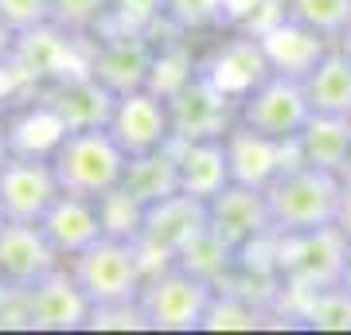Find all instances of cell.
Returning <instances> with one entry per match:
<instances>
[{"label": "cell", "instance_id": "cell-1", "mask_svg": "<svg viewBox=\"0 0 351 335\" xmlns=\"http://www.w3.org/2000/svg\"><path fill=\"white\" fill-rule=\"evenodd\" d=\"M339 195H343V175L339 172H324V168H313V164L285 168L265 187L274 234H301V230L336 226Z\"/></svg>", "mask_w": 351, "mask_h": 335}, {"label": "cell", "instance_id": "cell-2", "mask_svg": "<svg viewBox=\"0 0 351 335\" xmlns=\"http://www.w3.org/2000/svg\"><path fill=\"white\" fill-rule=\"evenodd\" d=\"M129 152L117 145L110 129H71L59 149L51 152V168L59 175V187L66 195L101 199L125 179Z\"/></svg>", "mask_w": 351, "mask_h": 335}, {"label": "cell", "instance_id": "cell-3", "mask_svg": "<svg viewBox=\"0 0 351 335\" xmlns=\"http://www.w3.org/2000/svg\"><path fill=\"white\" fill-rule=\"evenodd\" d=\"M343 258H348V238H343L339 226L277 234L274 261H277L281 293H316V288L339 285Z\"/></svg>", "mask_w": 351, "mask_h": 335}, {"label": "cell", "instance_id": "cell-4", "mask_svg": "<svg viewBox=\"0 0 351 335\" xmlns=\"http://www.w3.org/2000/svg\"><path fill=\"white\" fill-rule=\"evenodd\" d=\"M219 288L203 277L168 265L145 277L141 285V308L149 320V332H203Z\"/></svg>", "mask_w": 351, "mask_h": 335}, {"label": "cell", "instance_id": "cell-5", "mask_svg": "<svg viewBox=\"0 0 351 335\" xmlns=\"http://www.w3.org/2000/svg\"><path fill=\"white\" fill-rule=\"evenodd\" d=\"M66 265L94 308L141 297V285H145V258H141L137 242H129V238L101 234L94 246L82 249Z\"/></svg>", "mask_w": 351, "mask_h": 335}, {"label": "cell", "instance_id": "cell-6", "mask_svg": "<svg viewBox=\"0 0 351 335\" xmlns=\"http://www.w3.org/2000/svg\"><path fill=\"white\" fill-rule=\"evenodd\" d=\"M203 226H207V199L176 191V195L152 203L145 211V226H141L137 238V249L145 258V277L156 273V269H168L180 258V249L188 246Z\"/></svg>", "mask_w": 351, "mask_h": 335}, {"label": "cell", "instance_id": "cell-7", "mask_svg": "<svg viewBox=\"0 0 351 335\" xmlns=\"http://www.w3.org/2000/svg\"><path fill=\"white\" fill-rule=\"evenodd\" d=\"M90 47H94V36H71L63 27L43 24L36 32H27V36H16L12 66H16V75L24 78L27 94H36L39 86H47L55 78L86 71Z\"/></svg>", "mask_w": 351, "mask_h": 335}, {"label": "cell", "instance_id": "cell-8", "mask_svg": "<svg viewBox=\"0 0 351 335\" xmlns=\"http://www.w3.org/2000/svg\"><path fill=\"white\" fill-rule=\"evenodd\" d=\"M168 113H172L176 140H215L226 137V129L239 121V101L203 66H195L188 82L176 94H168Z\"/></svg>", "mask_w": 351, "mask_h": 335}, {"label": "cell", "instance_id": "cell-9", "mask_svg": "<svg viewBox=\"0 0 351 335\" xmlns=\"http://www.w3.org/2000/svg\"><path fill=\"white\" fill-rule=\"evenodd\" d=\"M308 117H313V101L304 94V82L293 75H281V71H269L239 101V121L277 140H297Z\"/></svg>", "mask_w": 351, "mask_h": 335}, {"label": "cell", "instance_id": "cell-10", "mask_svg": "<svg viewBox=\"0 0 351 335\" xmlns=\"http://www.w3.org/2000/svg\"><path fill=\"white\" fill-rule=\"evenodd\" d=\"M20 293H24L27 332H86L94 304L75 281L66 261L59 269H51L47 277H39L36 285L20 288Z\"/></svg>", "mask_w": 351, "mask_h": 335}, {"label": "cell", "instance_id": "cell-11", "mask_svg": "<svg viewBox=\"0 0 351 335\" xmlns=\"http://www.w3.org/2000/svg\"><path fill=\"white\" fill-rule=\"evenodd\" d=\"M63 195L59 175L47 156H20L12 152L0 164V211L16 223H39L51 203Z\"/></svg>", "mask_w": 351, "mask_h": 335}, {"label": "cell", "instance_id": "cell-12", "mask_svg": "<svg viewBox=\"0 0 351 335\" xmlns=\"http://www.w3.org/2000/svg\"><path fill=\"white\" fill-rule=\"evenodd\" d=\"M207 226L223 238L230 249H246L254 242L274 234V219H269V199L265 187L250 184H226L219 195L207 199Z\"/></svg>", "mask_w": 351, "mask_h": 335}, {"label": "cell", "instance_id": "cell-13", "mask_svg": "<svg viewBox=\"0 0 351 335\" xmlns=\"http://www.w3.org/2000/svg\"><path fill=\"white\" fill-rule=\"evenodd\" d=\"M152 59H156V32L152 36H94L90 47V75L98 78L106 90H113L117 98L129 90L149 86Z\"/></svg>", "mask_w": 351, "mask_h": 335}, {"label": "cell", "instance_id": "cell-14", "mask_svg": "<svg viewBox=\"0 0 351 335\" xmlns=\"http://www.w3.org/2000/svg\"><path fill=\"white\" fill-rule=\"evenodd\" d=\"M226 160H230V175L234 184H250V187H269L277 175L301 164L297 156V140H277L265 137L258 129H250L246 121H234L226 129Z\"/></svg>", "mask_w": 351, "mask_h": 335}, {"label": "cell", "instance_id": "cell-15", "mask_svg": "<svg viewBox=\"0 0 351 335\" xmlns=\"http://www.w3.org/2000/svg\"><path fill=\"white\" fill-rule=\"evenodd\" d=\"M110 129L117 145L137 156V152H152V149H164L172 140V113H168V98L156 94V90L141 86V90H129L117 98L113 106V117H110Z\"/></svg>", "mask_w": 351, "mask_h": 335}, {"label": "cell", "instance_id": "cell-16", "mask_svg": "<svg viewBox=\"0 0 351 335\" xmlns=\"http://www.w3.org/2000/svg\"><path fill=\"white\" fill-rule=\"evenodd\" d=\"M59 265L63 258L39 223H16V219L0 223V281L8 288L36 285L39 277H47Z\"/></svg>", "mask_w": 351, "mask_h": 335}, {"label": "cell", "instance_id": "cell-17", "mask_svg": "<svg viewBox=\"0 0 351 335\" xmlns=\"http://www.w3.org/2000/svg\"><path fill=\"white\" fill-rule=\"evenodd\" d=\"M36 98H43L51 106V113L71 129H101L110 125L113 106H117V94L106 90L90 71H75V75H63L47 82V86L36 90Z\"/></svg>", "mask_w": 351, "mask_h": 335}, {"label": "cell", "instance_id": "cell-18", "mask_svg": "<svg viewBox=\"0 0 351 335\" xmlns=\"http://www.w3.org/2000/svg\"><path fill=\"white\" fill-rule=\"evenodd\" d=\"M199 66L234 101H242L265 75H269V71H274V66H269V59H265L262 39L242 36V32H226V36L199 59Z\"/></svg>", "mask_w": 351, "mask_h": 335}, {"label": "cell", "instance_id": "cell-19", "mask_svg": "<svg viewBox=\"0 0 351 335\" xmlns=\"http://www.w3.org/2000/svg\"><path fill=\"white\" fill-rule=\"evenodd\" d=\"M39 226H43V234L51 238V246L59 249V258L63 261L78 258L82 249H90L101 234H106L98 199L66 195V191L51 203V211L39 219Z\"/></svg>", "mask_w": 351, "mask_h": 335}, {"label": "cell", "instance_id": "cell-20", "mask_svg": "<svg viewBox=\"0 0 351 335\" xmlns=\"http://www.w3.org/2000/svg\"><path fill=\"white\" fill-rule=\"evenodd\" d=\"M176 156H180V191H188V195L211 199V195H219L226 184H234L223 137H215V140H176Z\"/></svg>", "mask_w": 351, "mask_h": 335}, {"label": "cell", "instance_id": "cell-21", "mask_svg": "<svg viewBox=\"0 0 351 335\" xmlns=\"http://www.w3.org/2000/svg\"><path fill=\"white\" fill-rule=\"evenodd\" d=\"M262 47H265V59H269L274 71L293 75V78H304L316 62L324 59V51L332 47V43H328L320 32L297 24V20L289 16L285 24H277L269 36H262Z\"/></svg>", "mask_w": 351, "mask_h": 335}, {"label": "cell", "instance_id": "cell-22", "mask_svg": "<svg viewBox=\"0 0 351 335\" xmlns=\"http://www.w3.org/2000/svg\"><path fill=\"white\" fill-rule=\"evenodd\" d=\"M297 156H301V164L343 175L351 156V117L313 113L308 125L301 129V137H297Z\"/></svg>", "mask_w": 351, "mask_h": 335}, {"label": "cell", "instance_id": "cell-23", "mask_svg": "<svg viewBox=\"0 0 351 335\" xmlns=\"http://www.w3.org/2000/svg\"><path fill=\"white\" fill-rule=\"evenodd\" d=\"M121 187H125L133 199H141L145 207L176 195V191H180V156H176V140H168L164 149L129 156Z\"/></svg>", "mask_w": 351, "mask_h": 335}, {"label": "cell", "instance_id": "cell-24", "mask_svg": "<svg viewBox=\"0 0 351 335\" xmlns=\"http://www.w3.org/2000/svg\"><path fill=\"white\" fill-rule=\"evenodd\" d=\"M304 94L313 101V113H336L351 117V55L339 43L324 51V59L301 78Z\"/></svg>", "mask_w": 351, "mask_h": 335}, {"label": "cell", "instance_id": "cell-25", "mask_svg": "<svg viewBox=\"0 0 351 335\" xmlns=\"http://www.w3.org/2000/svg\"><path fill=\"white\" fill-rule=\"evenodd\" d=\"M4 129H8L12 152H20V156H47V160H51V152L59 149V140L66 137V125L36 94H32V101L24 110H12L4 117Z\"/></svg>", "mask_w": 351, "mask_h": 335}, {"label": "cell", "instance_id": "cell-26", "mask_svg": "<svg viewBox=\"0 0 351 335\" xmlns=\"http://www.w3.org/2000/svg\"><path fill=\"white\" fill-rule=\"evenodd\" d=\"M172 265H180V269L203 277V281H211L215 288H223L226 281L234 277V269H239V249H230L211 226H203L199 234L180 249V258H176Z\"/></svg>", "mask_w": 351, "mask_h": 335}, {"label": "cell", "instance_id": "cell-27", "mask_svg": "<svg viewBox=\"0 0 351 335\" xmlns=\"http://www.w3.org/2000/svg\"><path fill=\"white\" fill-rule=\"evenodd\" d=\"M293 297L289 304V316L301 320L304 327H316V332H351V293L343 285L332 288H316V293H285Z\"/></svg>", "mask_w": 351, "mask_h": 335}, {"label": "cell", "instance_id": "cell-28", "mask_svg": "<svg viewBox=\"0 0 351 335\" xmlns=\"http://www.w3.org/2000/svg\"><path fill=\"white\" fill-rule=\"evenodd\" d=\"M164 24V0H110L94 36H152Z\"/></svg>", "mask_w": 351, "mask_h": 335}, {"label": "cell", "instance_id": "cell-29", "mask_svg": "<svg viewBox=\"0 0 351 335\" xmlns=\"http://www.w3.org/2000/svg\"><path fill=\"white\" fill-rule=\"evenodd\" d=\"M285 20H289V0H226L223 32H242V36L262 39Z\"/></svg>", "mask_w": 351, "mask_h": 335}, {"label": "cell", "instance_id": "cell-30", "mask_svg": "<svg viewBox=\"0 0 351 335\" xmlns=\"http://www.w3.org/2000/svg\"><path fill=\"white\" fill-rule=\"evenodd\" d=\"M289 16L320 32L328 43H339L351 27V0H289Z\"/></svg>", "mask_w": 351, "mask_h": 335}, {"label": "cell", "instance_id": "cell-31", "mask_svg": "<svg viewBox=\"0 0 351 335\" xmlns=\"http://www.w3.org/2000/svg\"><path fill=\"white\" fill-rule=\"evenodd\" d=\"M164 24H172L184 36L223 32L226 27V0H164Z\"/></svg>", "mask_w": 351, "mask_h": 335}, {"label": "cell", "instance_id": "cell-32", "mask_svg": "<svg viewBox=\"0 0 351 335\" xmlns=\"http://www.w3.org/2000/svg\"><path fill=\"white\" fill-rule=\"evenodd\" d=\"M262 320H265V308L254 297L234 293V288H219L203 332H219V327H226V332H254V327H262Z\"/></svg>", "mask_w": 351, "mask_h": 335}, {"label": "cell", "instance_id": "cell-33", "mask_svg": "<svg viewBox=\"0 0 351 335\" xmlns=\"http://www.w3.org/2000/svg\"><path fill=\"white\" fill-rule=\"evenodd\" d=\"M98 211H101V226H106V234L113 238H129V242H137L141 238V226H145V203L133 199L125 187H113L110 195L98 199Z\"/></svg>", "mask_w": 351, "mask_h": 335}, {"label": "cell", "instance_id": "cell-34", "mask_svg": "<svg viewBox=\"0 0 351 335\" xmlns=\"http://www.w3.org/2000/svg\"><path fill=\"white\" fill-rule=\"evenodd\" d=\"M110 0H51V24L71 36H94Z\"/></svg>", "mask_w": 351, "mask_h": 335}, {"label": "cell", "instance_id": "cell-35", "mask_svg": "<svg viewBox=\"0 0 351 335\" xmlns=\"http://www.w3.org/2000/svg\"><path fill=\"white\" fill-rule=\"evenodd\" d=\"M86 332H149V320H145L141 297L117 300V304H98V308L90 312Z\"/></svg>", "mask_w": 351, "mask_h": 335}, {"label": "cell", "instance_id": "cell-36", "mask_svg": "<svg viewBox=\"0 0 351 335\" xmlns=\"http://www.w3.org/2000/svg\"><path fill=\"white\" fill-rule=\"evenodd\" d=\"M0 24L16 36H27L51 24V0H0Z\"/></svg>", "mask_w": 351, "mask_h": 335}, {"label": "cell", "instance_id": "cell-37", "mask_svg": "<svg viewBox=\"0 0 351 335\" xmlns=\"http://www.w3.org/2000/svg\"><path fill=\"white\" fill-rule=\"evenodd\" d=\"M20 94H27V90H24V78L16 75L12 59H8V62H0V106H8V101H16Z\"/></svg>", "mask_w": 351, "mask_h": 335}, {"label": "cell", "instance_id": "cell-38", "mask_svg": "<svg viewBox=\"0 0 351 335\" xmlns=\"http://www.w3.org/2000/svg\"><path fill=\"white\" fill-rule=\"evenodd\" d=\"M336 226L343 230V238L351 242V175H343V195H339V219Z\"/></svg>", "mask_w": 351, "mask_h": 335}, {"label": "cell", "instance_id": "cell-39", "mask_svg": "<svg viewBox=\"0 0 351 335\" xmlns=\"http://www.w3.org/2000/svg\"><path fill=\"white\" fill-rule=\"evenodd\" d=\"M16 51V32H8V27L0 24V62H8Z\"/></svg>", "mask_w": 351, "mask_h": 335}, {"label": "cell", "instance_id": "cell-40", "mask_svg": "<svg viewBox=\"0 0 351 335\" xmlns=\"http://www.w3.org/2000/svg\"><path fill=\"white\" fill-rule=\"evenodd\" d=\"M12 156V145H8V129H4V117H0V164Z\"/></svg>", "mask_w": 351, "mask_h": 335}, {"label": "cell", "instance_id": "cell-41", "mask_svg": "<svg viewBox=\"0 0 351 335\" xmlns=\"http://www.w3.org/2000/svg\"><path fill=\"white\" fill-rule=\"evenodd\" d=\"M339 285L351 293V242H348V258H343V277H339Z\"/></svg>", "mask_w": 351, "mask_h": 335}, {"label": "cell", "instance_id": "cell-42", "mask_svg": "<svg viewBox=\"0 0 351 335\" xmlns=\"http://www.w3.org/2000/svg\"><path fill=\"white\" fill-rule=\"evenodd\" d=\"M339 47H343V51H348V55H351V27H348V36L339 39Z\"/></svg>", "mask_w": 351, "mask_h": 335}, {"label": "cell", "instance_id": "cell-43", "mask_svg": "<svg viewBox=\"0 0 351 335\" xmlns=\"http://www.w3.org/2000/svg\"><path fill=\"white\" fill-rule=\"evenodd\" d=\"M343 175H351V156H348V172H343Z\"/></svg>", "mask_w": 351, "mask_h": 335}, {"label": "cell", "instance_id": "cell-44", "mask_svg": "<svg viewBox=\"0 0 351 335\" xmlns=\"http://www.w3.org/2000/svg\"><path fill=\"white\" fill-rule=\"evenodd\" d=\"M0 223H4V211H0Z\"/></svg>", "mask_w": 351, "mask_h": 335}]
</instances>
